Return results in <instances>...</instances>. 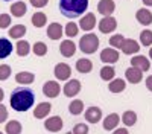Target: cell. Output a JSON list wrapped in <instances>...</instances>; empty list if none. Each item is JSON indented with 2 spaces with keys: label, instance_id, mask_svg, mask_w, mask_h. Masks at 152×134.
Listing matches in <instances>:
<instances>
[{
  "label": "cell",
  "instance_id": "obj_48",
  "mask_svg": "<svg viewBox=\"0 0 152 134\" xmlns=\"http://www.w3.org/2000/svg\"><path fill=\"white\" fill-rule=\"evenodd\" d=\"M66 134H73V133H66Z\"/></svg>",
  "mask_w": 152,
  "mask_h": 134
},
{
  "label": "cell",
  "instance_id": "obj_8",
  "mask_svg": "<svg viewBox=\"0 0 152 134\" xmlns=\"http://www.w3.org/2000/svg\"><path fill=\"white\" fill-rule=\"evenodd\" d=\"M62 92H64V94L67 97H73V96H76V94L81 92V82L78 79H70V81L66 82Z\"/></svg>",
  "mask_w": 152,
  "mask_h": 134
},
{
  "label": "cell",
  "instance_id": "obj_7",
  "mask_svg": "<svg viewBox=\"0 0 152 134\" xmlns=\"http://www.w3.org/2000/svg\"><path fill=\"white\" fill-rule=\"evenodd\" d=\"M53 73H55L56 79H59V81H66V79H69L70 75H72V69H70V66L66 64V63H58V64L55 66Z\"/></svg>",
  "mask_w": 152,
  "mask_h": 134
},
{
  "label": "cell",
  "instance_id": "obj_18",
  "mask_svg": "<svg viewBox=\"0 0 152 134\" xmlns=\"http://www.w3.org/2000/svg\"><path fill=\"white\" fill-rule=\"evenodd\" d=\"M131 66L132 67H137L140 69L142 72H148L151 69V64H149V59L143 55H137L134 58H131Z\"/></svg>",
  "mask_w": 152,
  "mask_h": 134
},
{
  "label": "cell",
  "instance_id": "obj_10",
  "mask_svg": "<svg viewBox=\"0 0 152 134\" xmlns=\"http://www.w3.org/2000/svg\"><path fill=\"white\" fill-rule=\"evenodd\" d=\"M59 92H61V87L56 81H47L43 85V93L47 97H56L59 94Z\"/></svg>",
  "mask_w": 152,
  "mask_h": 134
},
{
  "label": "cell",
  "instance_id": "obj_27",
  "mask_svg": "<svg viewBox=\"0 0 152 134\" xmlns=\"http://www.w3.org/2000/svg\"><path fill=\"white\" fill-rule=\"evenodd\" d=\"M21 130H23V127L18 120H9L5 127L6 134H21Z\"/></svg>",
  "mask_w": 152,
  "mask_h": 134
},
{
  "label": "cell",
  "instance_id": "obj_21",
  "mask_svg": "<svg viewBox=\"0 0 152 134\" xmlns=\"http://www.w3.org/2000/svg\"><path fill=\"white\" fill-rule=\"evenodd\" d=\"M15 81L21 85H29L35 81V75L32 72H18L15 75Z\"/></svg>",
  "mask_w": 152,
  "mask_h": 134
},
{
  "label": "cell",
  "instance_id": "obj_42",
  "mask_svg": "<svg viewBox=\"0 0 152 134\" xmlns=\"http://www.w3.org/2000/svg\"><path fill=\"white\" fill-rule=\"evenodd\" d=\"M146 87H148L149 92H152V75L146 78Z\"/></svg>",
  "mask_w": 152,
  "mask_h": 134
},
{
  "label": "cell",
  "instance_id": "obj_19",
  "mask_svg": "<svg viewBox=\"0 0 152 134\" xmlns=\"http://www.w3.org/2000/svg\"><path fill=\"white\" fill-rule=\"evenodd\" d=\"M50 110H52V105H50L49 102L38 104L37 108L34 110V117H35V119H44V117L50 113Z\"/></svg>",
  "mask_w": 152,
  "mask_h": 134
},
{
  "label": "cell",
  "instance_id": "obj_1",
  "mask_svg": "<svg viewBox=\"0 0 152 134\" xmlns=\"http://www.w3.org/2000/svg\"><path fill=\"white\" fill-rule=\"evenodd\" d=\"M35 102V94L31 89L28 87H17L12 90L11 93V99H9V104L11 107L15 110V111H28V110H31V107L34 105Z\"/></svg>",
  "mask_w": 152,
  "mask_h": 134
},
{
  "label": "cell",
  "instance_id": "obj_35",
  "mask_svg": "<svg viewBox=\"0 0 152 134\" xmlns=\"http://www.w3.org/2000/svg\"><path fill=\"white\" fill-rule=\"evenodd\" d=\"M140 43L143 46H152V31H149V29L142 31V34H140Z\"/></svg>",
  "mask_w": 152,
  "mask_h": 134
},
{
  "label": "cell",
  "instance_id": "obj_17",
  "mask_svg": "<svg viewBox=\"0 0 152 134\" xmlns=\"http://www.w3.org/2000/svg\"><path fill=\"white\" fill-rule=\"evenodd\" d=\"M62 32H64V28H62L59 23H50L46 34L50 40H61Z\"/></svg>",
  "mask_w": 152,
  "mask_h": 134
},
{
  "label": "cell",
  "instance_id": "obj_9",
  "mask_svg": "<svg viewBox=\"0 0 152 134\" xmlns=\"http://www.w3.org/2000/svg\"><path fill=\"white\" fill-rule=\"evenodd\" d=\"M114 9H116V3L113 0H100L97 3V12L102 14L104 17H110L114 12Z\"/></svg>",
  "mask_w": 152,
  "mask_h": 134
},
{
  "label": "cell",
  "instance_id": "obj_22",
  "mask_svg": "<svg viewBox=\"0 0 152 134\" xmlns=\"http://www.w3.org/2000/svg\"><path fill=\"white\" fill-rule=\"evenodd\" d=\"M76 70H78L79 73H90L93 70V63L88 58H81L76 61Z\"/></svg>",
  "mask_w": 152,
  "mask_h": 134
},
{
  "label": "cell",
  "instance_id": "obj_45",
  "mask_svg": "<svg viewBox=\"0 0 152 134\" xmlns=\"http://www.w3.org/2000/svg\"><path fill=\"white\" fill-rule=\"evenodd\" d=\"M3 97H5V92H3L2 89H0V102L3 101Z\"/></svg>",
  "mask_w": 152,
  "mask_h": 134
},
{
  "label": "cell",
  "instance_id": "obj_4",
  "mask_svg": "<svg viewBox=\"0 0 152 134\" xmlns=\"http://www.w3.org/2000/svg\"><path fill=\"white\" fill-rule=\"evenodd\" d=\"M100 61L108 66L114 64V63H117L119 61V52L116 51V49H113V47H107L104 49L102 52H100Z\"/></svg>",
  "mask_w": 152,
  "mask_h": 134
},
{
  "label": "cell",
  "instance_id": "obj_12",
  "mask_svg": "<svg viewBox=\"0 0 152 134\" xmlns=\"http://www.w3.org/2000/svg\"><path fill=\"white\" fill-rule=\"evenodd\" d=\"M125 78L128 79L131 84H138V82H142V79H143V72L140 69H137V67H129V69H126V72H125Z\"/></svg>",
  "mask_w": 152,
  "mask_h": 134
},
{
  "label": "cell",
  "instance_id": "obj_11",
  "mask_svg": "<svg viewBox=\"0 0 152 134\" xmlns=\"http://www.w3.org/2000/svg\"><path fill=\"white\" fill-rule=\"evenodd\" d=\"M44 128H46L47 131H50V133H58V131H61V128H62V119H61L59 116H52V117L46 119Z\"/></svg>",
  "mask_w": 152,
  "mask_h": 134
},
{
  "label": "cell",
  "instance_id": "obj_32",
  "mask_svg": "<svg viewBox=\"0 0 152 134\" xmlns=\"http://www.w3.org/2000/svg\"><path fill=\"white\" fill-rule=\"evenodd\" d=\"M114 76H116V70H114V67H111V66H105V67L100 69V78H102L104 81L114 79Z\"/></svg>",
  "mask_w": 152,
  "mask_h": 134
},
{
  "label": "cell",
  "instance_id": "obj_2",
  "mask_svg": "<svg viewBox=\"0 0 152 134\" xmlns=\"http://www.w3.org/2000/svg\"><path fill=\"white\" fill-rule=\"evenodd\" d=\"M58 8L66 18H79L88 8V0H59Z\"/></svg>",
  "mask_w": 152,
  "mask_h": 134
},
{
  "label": "cell",
  "instance_id": "obj_39",
  "mask_svg": "<svg viewBox=\"0 0 152 134\" xmlns=\"http://www.w3.org/2000/svg\"><path fill=\"white\" fill-rule=\"evenodd\" d=\"M72 133L73 134H87L88 133V127L85 124H76L73 127V131Z\"/></svg>",
  "mask_w": 152,
  "mask_h": 134
},
{
  "label": "cell",
  "instance_id": "obj_26",
  "mask_svg": "<svg viewBox=\"0 0 152 134\" xmlns=\"http://www.w3.org/2000/svg\"><path fill=\"white\" fill-rule=\"evenodd\" d=\"M26 32H28V29H26L24 24H14V26L9 28V31H8L11 38H21Z\"/></svg>",
  "mask_w": 152,
  "mask_h": 134
},
{
  "label": "cell",
  "instance_id": "obj_31",
  "mask_svg": "<svg viewBox=\"0 0 152 134\" xmlns=\"http://www.w3.org/2000/svg\"><path fill=\"white\" fill-rule=\"evenodd\" d=\"M15 51H17V55L26 56V55H29V52H31V44H29L26 40H20V41L17 43Z\"/></svg>",
  "mask_w": 152,
  "mask_h": 134
},
{
  "label": "cell",
  "instance_id": "obj_20",
  "mask_svg": "<svg viewBox=\"0 0 152 134\" xmlns=\"http://www.w3.org/2000/svg\"><path fill=\"white\" fill-rule=\"evenodd\" d=\"M119 122H120V116H119L117 113H111V114H108V116L104 119V130H107V131L114 130V128L119 125Z\"/></svg>",
  "mask_w": 152,
  "mask_h": 134
},
{
  "label": "cell",
  "instance_id": "obj_49",
  "mask_svg": "<svg viewBox=\"0 0 152 134\" xmlns=\"http://www.w3.org/2000/svg\"><path fill=\"white\" fill-rule=\"evenodd\" d=\"M0 134H3V133H0Z\"/></svg>",
  "mask_w": 152,
  "mask_h": 134
},
{
  "label": "cell",
  "instance_id": "obj_16",
  "mask_svg": "<svg viewBox=\"0 0 152 134\" xmlns=\"http://www.w3.org/2000/svg\"><path fill=\"white\" fill-rule=\"evenodd\" d=\"M59 52H61L62 56L70 58V56H73L75 52H76V44H75L72 40L61 41V44H59Z\"/></svg>",
  "mask_w": 152,
  "mask_h": 134
},
{
  "label": "cell",
  "instance_id": "obj_44",
  "mask_svg": "<svg viewBox=\"0 0 152 134\" xmlns=\"http://www.w3.org/2000/svg\"><path fill=\"white\" fill-rule=\"evenodd\" d=\"M145 6H152V0H142Z\"/></svg>",
  "mask_w": 152,
  "mask_h": 134
},
{
  "label": "cell",
  "instance_id": "obj_37",
  "mask_svg": "<svg viewBox=\"0 0 152 134\" xmlns=\"http://www.w3.org/2000/svg\"><path fill=\"white\" fill-rule=\"evenodd\" d=\"M11 73H12L11 66L2 64V66H0V81H6V79L11 76Z\"/></svg>",
  "mask_w": 152,
  "mask_h": 134
},
{
  "label": "cell",
  "instance_id": "obj_43",
  "mask_svg": "<svg viewBox=\"0 0 152 134\" xmlns=\"http://www.w3.org/2000/svg\"><path fill=\"white\" fill-rule=\"evenodd\" d=\"M113 134H129V133H128V130H126V128H117Z\"/></svg>",
  "mask_w": 152,
  "mask_h": 134
},
{
  "label": "cell",
  "instance_id": "obj_5",
  "mask_svg": "<svg viewBox=\"0 0 152 134\" xmlns=\"http://www.w3.org/2000/svg\"><path fill=\"white\" fill-rule=\"evenodd\" d=\"M117 28V20L114 17H104L99 21V31L102 34H111L113 31H116Z\"/></svg>",
  "mask_w": 152,
  "mask_h": 134
},
{
  "label": "cell",
  "instance_id": "obj_38",
  "mask_svg": "<svg viewBox=\"0 0 152 134\" xmlns=\"http://www.w3.org/2000/svg\"><path fill=\"white\" fill-rule=\"evenodd\" d=\"M11 26V15L9 14H0V29H6Z\"/></svg>",
  "mask_w": 152,
  "mask_h": 134
},
{
  "label": "cell",
  "instance_id": "obj_28",
  "mask_svg": "<svg viewBox=\"0 0 152 134\" xmlns=\"http://www.w3.org/2000/svg\"><path fill=\"white\" fill-rule=\"evenodd\" d=\"M84 111V102L81 99H75L69 104V113L70 114H75V116H78Z\"/></svg>",
  "mask_w": 152,
  "mask_h": 134
},
{
  "label": "cell",
  "instance_id": "obj_25",
  "mask_svg": "<svg viewBox=\"0 0 152 134\" xmlns=\"http://www.w3.org/2000/svg\"><path fill=\"white\" fill-rule=\"evenodd\" d=\"M125 87H126V82H125V79H122V78L113 79V81L108 84V90H110L111 93H122V92L125 90Z\"/></svg>",
  "mask_w": 152,
  "mask_h": 134
},
{
  "label": "cell",
  "instance_id": "obj_41",
  "mask_svg": "<svg viewBox=\"0 0 152 134\" xmlns=\"http://www.w3.org/2000/svg\"><path fill=\"white\" fill-rule=\"evenodd\" d=\"M31 5L35 6V8H44L47 3H49V0H29Z\"/></svg>",
  "mask_w": 152,
  "mask_h": 134
},
{
  "label": "cell",
  "instance_id": "obj_14",
  "mask_svg": "<svg viewBox=\"0 0 152 134\" xmlns=\"http://www.w3.org/2000/svg\"><path fill=\"white\" fill-rule=\"evenodd\" d=\"M135 18L140 24H143V26H151L152 24V12L146 8H142L135 12Z\"/></svg>",
  "mask_w": 152,
  "mask_h": 134
},
{
  "label": "cell",
  "instance_id": "obj_15",
  "mask_svg": "<svg viewBox=\"0 0 152 134\" xmlns=\"http://www.w3.org/2000/svg\"><path fill=\"white\" fill-rule=\"evenodd\" d=\"M79 26L82 31H91L94 26H96V15L93 12H88L85 14L81 20H79Z\"/></svg>",
  "mask_w": 152,
  "mask_h": 134
},
{
  "label": "cell",
  "instance_id": "obj_29",
  "mask_svg": "<svg viewBox=\"0 0 152 134\" xmlns=\"http://www.w3.org/2000/svg\"><path fill=\"white\" fill-rule=\"evenodd\" d=\"M46 23H47V15L44 12H35L32 15V24L35 28H43L46 26Z\"/></svg>",
  "mask_w": 152,
  "mask_h": 134
},
{
  "label": "cell",
  "instance_id": "obj_46",
  "mask_svg": "<svg viewBox=\"0 0 152 134\" xmlns=\"http://www.w3.org/2000/svg\"><path fill=\"white\" fill-rule=\"evenodd\" d=\"M149 58H151V59H152V47H151V49H149Z\"/></svg>",
  "mask_w": 152,
  "mask_h": 134
},
{
  "label": "cell",
  "instance_id": "obj_36",
  "mask_svg": "<svg viewBox=\"0 0 152 134\" xmlns=\"http://www.w3.org/2000/svg\"><path fill=\"white\" fill-rule=\"evenodd\" d=\"M78 32H79V29H78V24L76 23H73V21H69L67 24H66V35L67 37H76L78 35Z\"/></svg>",
  "mask_w": 152,
  "mask_h": 134
},
{
  "label": "cell",
  "instance_id": "obj_30",
  "mask_svg": "<svg viewBox=\"0 0 152 134\" xmlns=\"http://www.w3.org/2000/svg\"><path fill=\"white\" fill-rule=\"evenodd\" d=\"M122 122H123L126 127H132L135 122H137V114H135V111H132V110L125 111V113L122 114Z\"/></svg>",
  "mask_w": 152,
  "mask_h": 134
},
{
  "label": "cell",
  "instance_id": "obj_24",
  "mask_svg": "<svg viewBox=\"0 0 152 134\" xmlns=\"http://www.w3.org/2000/svg\"><path fill=\"white\" fill-rule=\"evenodd\" d=\"M28 12V5L24 3V2H15V3H12L11 6V14L14 15V17H23L24 14Z\"/></svg>",
  "mask_w": 152,
  "mask_h": 134
},
{
  "label": "cell",
  "instance_id": "obj_47",
  "mask_svg": "<svg viewBox=\"0 0 152 134\" xmlns=\"http://www.w3.org/2000/svg\"><path fill=\"white\" fill-rule=\"evenodd\" d=\"M3 2H11V0H3Z\"/></svg>",
  "mask_w": 152,
  "mask_h": 134
},
{
  "label": "cell",
  "instance_id": "obj_6",
  "mask_svg": "<svg viewBox=\"0 0 152 134\" xmlns=\"http://www.w3.org/2000/svg\"><path fill=\"white\" fill-rule=\"evenodd\" d=\"M85 120L88 124H97V122L102 119V110L99 107H88L85 110V114H84Z\"/></svg>",
  "mask_w": 152,
  "mask_h": 134
},
{
  "label": "cell",
  "instance_id": "obj_23",
  "mask_svg": "<svg viewBox=\"0 0 152 134\" xmlns=\"http://www.w3.org/2000/svg\"><path fill=\"white\" fill-rule=\"evenodd\" d=\"M12 53V43L8 38H0V59H5Z\"/></svg>",
  "mask_w": 152,
  "mask_h": 134
},
{
  "label": "cell",
  "instance_id": "obj_3",
  "mask_svg": "<svg viewBox=\"0 0 152 134\" xmlns=\"http://www.w3.org/2000/svg\"><path fill=\"white\" fill-rule=\"evenodd\" d=\"M99 44H100L99 38H97V35H94V34H85L79 40V49H81V52L85 53V55L94 53L97 51Z\"/></svg>",
  "mask_w": 152,
  "mask_h": 134
},
{
  "label": "cell",
  "instance_id": "obj_34",
  "mask_svg": "<svg viewBox=\"0 0 152 134\" xmlns=\"http://www.w3.org/2000/svg\"><path fill=\"white\" fill-rule=\"evenodd\" d=\"M123 41H125V37L120 35V34H116V35H113L111 38H110V46L113 49H120L122 44H123Z\"/></svg>",
  "mask_w": 152,
  "mask_h": 134
},
{
  "label": "cell",
  "instance_id": "obj_33",
  "mask_svg": "<svg viewBox=\"0 0 152 134\" xmlns=\"http://www.w3.org/2000/svg\"><path fill=\"white\" fill-rule=\"evenodd\" d=\"M32 51H34V53H35L37 56H44V55L47 53V46H46V43H43V41H37V43L34 44V47H32Z\"/></svg>",
  "mask_w": 152,
  "mask_h": 134
},
{
  "label": "cell",
  "instance_id": "obj_40",
  "mask_svg": "<svg viewBox=\"0 0 152 134\" xmlns=\"http://www.w3.org/2000/svg\"><path fill=\"white\" fill-rule=\"evenodd\" d=\"M6 119H8V110H6V107L2 102H0V124L6 122Z\"/></svg>",
  "mask_w": 152,
  "mask_h": 134
},
{
  "label": "cell",
  "instance_id": "obj_13",
  "mask_svg": "<svg viewBox=\"0 0 152 134\" xmlns=\"http://www.w3.org/2000/svg\"><path fill=\"white\" fill-rule=\"evenodd\" d=\"M120 49H122V52L125 55H132V53H137L138 51H140V44L132 38H125Z\"/></svg>",
  "mask_w": 152,
  "mask_h": 134
}]
</instances>
